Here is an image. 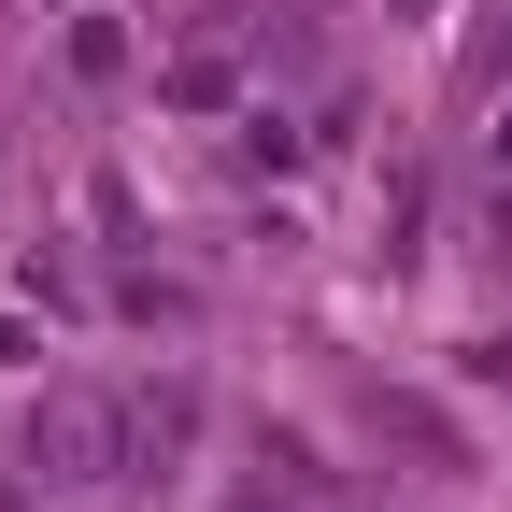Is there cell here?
I'll list each match as a JSON object with an SVG mask.
<instances>
[{"label":"cell","mask_w":512,"mask_h":512,"mask_svg":"<svg viewBox=\"0 0 512 512\" xmlns=\"http://www.w3.org/2000/svg\"><path fill=\"white\" fill-rule=\"evenodd\" d=\"M15 470H29L43 498H100V484H128V399L57 384V399L29 413V441H15Z\"/></svg>","instance_id":"obj_1"},{"label":"cell","mask_w":512,"mask_h":512,"mask_svg":"<svg viewBox=\"0 0 512 512\" xmlns=\"http://www.w3.org/2000/svg\"><path fill=\"white\" fill-rule=\"evenodd\" d=\"M484 214H498V242H512V128L484 143Z\"/></svg>","instance_id":"obj_2"}]
</instances>
